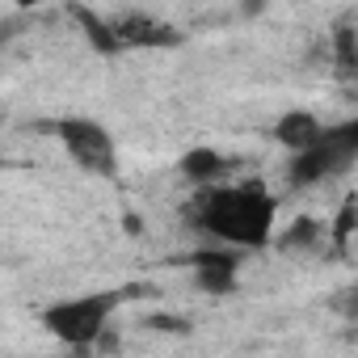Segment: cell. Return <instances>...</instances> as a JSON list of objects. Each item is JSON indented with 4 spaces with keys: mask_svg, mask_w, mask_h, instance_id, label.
<instances>
[{
    "mask_svg": "<svg viewBox=\"0 0 358 358\" xmlns=\"http://www.w3.org/2000/svg\"><path fill=\"white\" fill-rule=\"evenodd\" d=\"M329 131H333V139H337L345 152L358 156V114H354V118H341V122H329Z\"/></svg>",
    "mask_w": 358,
    "mask_h": 358,
    "instance_id": "7c38bea8",
    "label": "cell"
},
{
    "mask_svg": "<svg viewBox=\"0 0 358 358\" xmlns=\"http://www.w3.org/2000/svg\"><path fill=\"white\" fill-rule=\"evenodd\" d=\"M190 282L211 299L232 295L241 282V253L224 245H203L199 253H190Z\"/></svg>",
    "mask_w": 358,
    "mask_h": 358,
    "instance_id": "5b68a950",
    "label": "cell"
},
{
    "mask_svg": "<svg viewBox=\"0 0 358 358\" xmlns=\"http://www.w3.org/2000/svg\"><path fill=\"white\" fill-rule=\"evenodd\" d=\"M354 160H358V156L345 152V148L333 139V131H324V139H320L316 148H308V152H299V156L287 160V186H291V190L324 186V182H333V177L350 173Z\"/></svg>",
    "mask_w": 358,
    "mask_h": 358,
    "instance_id": "277c9868",
    "label": "cell"
},
{
    "mask_svg": "<svg viewBox=\"0 0 358 358\" xmlns=\"http://www.w3.org/2000/svg\"><path fill=\"white\" fill-rule=\"evenodd\" d=\"M329 308H333V316H341V320L358 324V278H354V282H345V287H337V291L329 295Z\"/></svg>",
    "mask_w": 358,
    "mask_h": 358,
    "instance_id": "8fae6325",
    "label": "cell"
},
{
    "mask_svg": "<svg viewBox=\"0 0 358 358\" xmlns=\"http://www.w3.org/2000/svg\"><path fill=\"white\" fill-rule=\"evenodd\" d=\"M177 169H182V177H186L194 190H211V186H224V177H228V156L215 152V148H190Z\"/></svg>",
    "mask_w": 358,
    "mask_h": 358,
    "instance_id": "ba28073f",
    "label": "cell"
},
{
    "mask_svg": "<svg viewBox=\"0 0 358 358\" xmlns=\"http://www.w3.org/2000/svg\"><path fill=\"white\" fill-rule=\"evenodd\" d=\"M278 203L262 182H224L211 190H194L186 203V224L207 241L236 253H257L274 241Z\"/></svg>",
    "mask_w": 358,
    "mask_h": 358,
    "instance_id": "6da1fadb",
    "label": "cell"
},
{
    "mask_svg": "<svg viewBox=\"0 0 358 358\" xmlns=\"http://www.w3.org/2000/svg\"><path fill=\"white\" fill-rule=\"evenodd\" d=\"M350 76H358V59H354V68H350Z\"/></svg>",
    "mask_w": 358,
    "mask_h": 358,
    "instance_id": "4fadbf2b",
    "label": "cell"
},
{
    "mask_svg": "<svg viewBox=\"0 0 358 358\" xmlns=\"http://www.w3.org/2000/svg\"><path fill=\"white\" fill-rule=\"evenodd\" d=\"M118 291H89V295H72V299H55L38 312V324L64 341L68 350H89L101 337H110V320L118 312Z\"/></svg>",
    "mask_w": 358,
    "mask_h": 358,
    "instance_id": "7a4b0ae2",
    "label": "cell"
},
{
    "mask_svg": "<svg viewBox=\"0 0 358 358\" xmlns=\"http://www.w3.org/2000/svg\"><path fill=\"white\" fill-rule=\"evenodd\" d=\"M76 22L85 26V38H89L93 51H101V55H118V51H122V43H118L110 17H101V13H93V9H76Z\"/></svg>",
    "mask_w": 358,
    "mask_h": 358,
    "instance_id": "30bf717a",
    "label": "cell"
},
{
    "mask_svg": "<svg viewBox=\"0 0 358 358\" xmlns=\"http://www.w3.org/2000/svg\"><path fill=\"white\" fill-rule=\"evenodd\" d=\"M55 135L68 152V160L89 173V177H118V143L110 135L106 122L97 118H85V114H72V118H59L55 122Z\"/></svg>",
    "mask_w": 358,
    "mask_h": 358,
    "instance_id": "3957f363",
    "label": "cell"
},
{
    "mask_svg": "<svg viewBox=\"0 0 358 358\" xmlns=\"http://www.w3.org/2000/svg\"><path fill=\"white\" fill-rule=\"evenodd\" d=\"M110 22H114V34H118L122 51H127V47L164 51V47H177V43H182V30L169 26V22H160V17H152V13H118V17H110Z\"/></svg>",
    "mask_w": 358,
    "mask_h": 358,
    "instance_id": "8992f818",
    "label": "cell"
},
{
    "mask_svg": "<svg viewBox=\"0 0 358 358\" xmlns=\"http://www.w3.org/2000/svg\"><path fill=\"white\" fill-rule=\"evenodd\" d=\"M324 131H329V122H324V118H316L312 110H287V114H278V118H274V127H270L274 143H282L291 156H299V152L316 148V143L324 139Z\"/></svg>",
    "mask_w": 358,
    "mask_h": 358,
    "instance_id": "52a82bcc",
    "label": "cell"
},
{
    "mask_svg": "<svg viewBox=\"0 0 358 358\" xmlns=\"http://www.w3.org/2000/svg\"><path fill=\"white\" fill-rule=\"evenodd\" d=\"M354 236H358V228H354Z\"/></svg>",
    "mask_w": 358,
    "mask_h": 358,
    "instance_id": "5bb4252c",
    "label": "cell"
},
{
    "mask_svg": "<svg viewBox=\"0 0 358 358\" xmlns=\"http://www.w3.org/2000/svg\"><path fill=\"white\" fill-rule=\"evenodd\" d=\"M324 228L312 220V215H303V220H295L282 236H274V245L282 249V253H291V257H299V253H320L324 249Z\"/></svg>",
    "mask_w": 358,
    "mask_h": 358,
    "instance_id": "9c48e42d",
    "label": "cell"
}]
</instances>
